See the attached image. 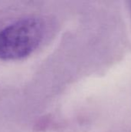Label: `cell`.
<instances>
[{
	"instance_id": "obj_1",
	"label": "cell",
	"mask_w": 131,
	"mask_h": 132,
	"mask_svg": "<svg viewBox=\"0 0 131 132\" xmlns=\"http://www.w3.org/2000/svg\"><path fill=\"white\" fill-rule=\"evenodd\" d=\"M49 31V23L39 16H26L8 24L0 29V60H19L30 56Z\"/></svg>"
}]
</instances>
